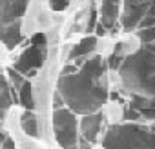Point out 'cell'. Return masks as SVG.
<instances>
[{"label":"cell","instance_id":"cell-1","mask_svg":"<svg viewBox=\"0 0 155 149\" xmlns=\"http://www.w3.org/2000/svg\"><path fill=\"white\" fill-rule=\"evenodd\" d=\"M55 91L68 107L75 115H90L102 111V107L110 100V80H99L91 74L77 69L75 73L58 74L55 82Z\"/></svg>","mask_w":155,"mask_h":149},{"label":"cell","instance_id":"cell-2","mask_svg":"<svg viewBox=\"0 0 155 149\" xmlns=\"http://www.w3.org/2000/svg\"><path fill=\"white\" fill-rule=\"evenodd\" d=\"M117 78L124 95L155 100V42L142 44L126 55L117 69Z\"/></svg>","mask_w":155,"mask_h":149},{"label":"cell","instance_id":"cell-3","mask_svg":"<svg viewBox=\"0 0 155 149\" xmlns=\"http://www.w3.org/2000/svg\"><path fill=\"white\" fill-rule=\"evenodd\" d=\"M102 149H155V125L113 122L101 138Z\"/></svg>","mask_w":155,"mask_h":149},{"label":"cell","instance_id":"cell-4","mask_svg":"<svg viewBox=\"0 0 155 149\" xmlns=\"http://www.w3.org/2000/svg\"><path fill=\"white\" fill-rule=\"evenodd\" d=\"M29 0H0V40L15 55V49L26 40L20 33V22Z\"/></svg>","mask_w":155,"mask_h":149},{"label":"cell","instance_id":"cell-5","mask_svg":"<svg viewBox=\"0 0 155 149\" xmlns=\"http://www.w3.org/2000/svg\"><path fill=\"white\" fill-rule=\"evenodd\" d=\"M46 56H48V35L46 33H37V35L29 36V46H26L17 55V58H13V64L9 67L17 69L18 73H22L29 80L42 67Z\"/></svg>","mask_w":155,"mask_h":149},{"label":"cell","instance_id":"cell-6","mask_svg":"<svg viewBox=\"0 0 155 149\" xmlns=\"http://www.w3.org/2000/svg\"><path fill=\"white\" fill-rule=\"evenodd\" d=\"M51 135L60 149H79V120L68 107L51 111Z\"/></svg>","mask_w":155,"mask_h":149},{"label":"cell","instance_id":"cell-7","mask_svg":"<svg viewBox=\"0 0 155 149\" xmlns=\"http://www.w3.org/2000/svg\"><path fill=\"white\" fill-rule=\"evenodd\" d=\"M124 122L155 120V100L144 97H130L128 104L122 107Z\"/></svg>","mask_w":155,"mask_h":149},{"label":"cell","instance_id":"cell-8","mask_svg":"<svg viewBox=\"0 0 155 149\" xmlns=\"http://www.w3.org/2000/svg\"><path fill=\"white\" fill-rule=\"evenodd\" d=\"M151 2H130V0H126V2L122 4V13L119 17L120 20V27L126 31V33H131L139 27L140 20L144 18L148 8H150Z\"/></svg>","mask_w":155,"mask_h":149},{"label":"cell","instance_id":"cell-9","mask_svg":"<svg viewBox=\"0 0 155 149\" xmlns=\"http://www.w3.org/2000/svg\"><path fill=\"white\" fill-rule=\"evenodd\" d=\"M104 120H106L104 111H97V113L84 115L81 118V122H79V135H81V138L86 140V142H90V144L101 142Z\"/></svg>","mask_w":155,"mask_h":149},{"label":"cell","instance_id":"cell-10","mask_svg":"<svg viewBox=\"0 0 155 149\" xmlns=\"http://www.w3.org/2000/svg\"><path fill=\"white\" fill-rule=\"evenodd\" d=\"M97 15H99V24L106 31H113L120 17V0H102L99 4Z\"/></svg>","mask_w":155,"mask_h":149},{"label":"cell","instance_id":"cell-11","mask_svg":"<svg viewBox=\"0 0 155 149\" xmlns=\"http://www.w3.org/2000/svg\"><path fill=\"white\" fill-rule=\"evenodd\" d=\"M97 51V36L95 35H86L82 40H79L77 44L71 46L69 53H68V62H75V60H81V58H86L90 55H93Z\"/></svg>","mask_w":155,"mask_h":149},{"label":"cell","instance_id":"cell-12","mask_svg":"<svg viewBox=\"0 0 155 149\" xmlns=\"http://www.w3.org/2000/svg\"><path fill=\"white\" fill-rule=\"evenodd\" d=\"M18 125H20L22 133L38 138V122H37V115L33 109H22L20 118H18Z\"/></svg>","mask_w":155,"mask_h":149},{"label":"cell","instance_id":"cell-13","mask_svg":"<svg viewBox=\"0 0 155 149\" xmlns=\"http://www.w3.org/2000/svg\"><path fill=\"white\" fill-rule=\"evenodd\" d=\"M17 102L22 109H35V102H33V89H31V82L26 80L22 84V87L17 91Z\"/></svg>","mask_w":155,"mask_h":149},{"label":"cell","instance_id":"cell-14","mask_svg":"<svg viewBox=\"0 0 155 149\" xmlns=\"http://www.w3.org/2000/svg\"><path fill=\"white\" fill-rule=\"evenodd\" d=\"M13 51L0 40V69H6V67H9L11 64H13Z\"/></svg>","mask_w":155,"mask_h":149},{"label":"cell","instance_id":"cell-15","mask_svg":"<svg viewBox=\"0 0 155 149\" xmlns=\"http://www.w3.org/2000/svg\"><path fill=\"white\" fill-rule=\"evenodd\" d=\"M73 0H48V6L51 9V13H64Z\"/></svg>","mask_w":155,"mask_h":149},{"label":"cell","instance_id":"cell-16","mask_svg":"<svg viewBox=\"0 0 155 149\" xmlns=\"http://www.w3.org/2000/svg\"><path fill=\"white\" fill-rule=\"evenodd\" d=\"M137 38L140 44H151L155 42V27H146L137 31Z\"/></svg>","mask_w":155,"mask_h":149},{"label":"cell","instance_id":"cell-17","mask_svg":"<svg viewBox=\"0 0 155 149\" xmlns=\"http://www.w3.org/2000/svg\"><path fill=\"white\" fill-rule=\"evenodd\" d=\"M144 17H153L155 18V0H151V4H150V8H148V11H146Z\"/></svg>","mask_w":155,"mask_h":149},{"label":"cell","instance_id":"cell-18","mask_svg":"<svg viewBox=\"0 0 155 149\" xmlns=\"http://www.w3.org/2000/svg\"><path fill=\"white\" fill-rule=\"evenodd\" d=\"M130 2H151V0H130Z\"/></svg>","mask_w":155,"mask_h":149}]
</instances>
